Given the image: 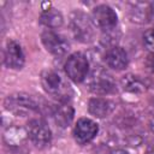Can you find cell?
<instances>
[{
	"label": "cell",
	"instance_id": "7",
	"mask_svg": "<svg viewBox=\"0 0 154 154\" xmlns=\"http://www.w3.org/2000/svg\"><path fill=\"white\" fill-rule=\"evenodd\" d=\"M91 19L95 26L106 32H111L113 29H116L118 23V16L116 11L108 5L96 6L91 12Z\"/></svg>",
	"mask_w": 154,
	"mask_h": 154
},
{
	"label": "cell",
	"instance_id": "4",
	"mask_svg": "<svg viewBox=\"0 0 154 154\" xmlns=\"http://www.w3.org/2000/svg\"><path fill=\"white\" fill-rule=\"evenodd\" d=\"M88 89L96 95H109L116 91V82L105 70L96 67L87 77Z\"/></svg>",
	"mask_w": 154,
	"mask_h": 154
},
{
	"label": "cell",
	"instance_id": "23",
	"mask_svg": "<svg viewBox=\"0 0 154 154\" xmlns=\"http://www.w3.org/2000/svg\"><path fill=\"white\" fill-rule=\"evenodd\" d=\"M149 130L154 134V117L150 119V122H149Z\"/></svg>",
	"mask_w": 154,
	"mask_h": 154
},
{
	"label": "cell",
	"instance_id": "15",
	"mask_svg": "<svg viewBox=\"0 0 154 154\" xmlns=\"http://www.w3.org/2000/svg\"><path fill=\"white\" fill-rule=\"evenodd\" d=\"M129 13L130 19L135 23H149V2H132Z\"/></svg>",
	"mask_w": 154,
	"mask_h": 154
},
{
	"label": "cell",
	"instance_id": "20",
	"mask_svg": "<svg viewBox=\"0 0 154 154\" xmlns=\"http://www.w3.org/2000/svg\"><path fill=\"white\" fill-rule=\"evenodd\" d=\"M149 23H154V1L149 2Z\"/></svg>",
	"mask_w": 154,
	"mask_h": 154
},
{
	"label": "cell",
	"instance_id": "9",
	"mask_svg": "<svg viewBox=\"0 0 154 154\" xmlns=\"http://www.w3.org/2000/svg\"><path fill=\"white\" fill-rule=\"evenodd\" d=\"M41 41L45 48L55 57H61L66 54L70 49L69 42L60 36L59 34L54 32L53 30H47L41 35Z\"/></svg>",
	"mask_w": 154,
	"mask_h": 154
},
{
	"label": "cell",
	"instance_id": "21",
	"mask_svg": "<svg viewBox=\"0 0 154 154\" xmlns=\"http://www.w3.org/2000/svg\"><path fill=\"white\" fill-rule=\"evenodd\" d=\"M109 154H130V153L126 152V150H124V149H116V150L111 152Z\"/></svg>",
	"mask_w": 154,
	"mask_h": 154
},
{
	"label": "cell",
	"instance_id": "22",
	"mask_svg": "<svg viewBox=\"0 0 154 154\" xmlns=\"http://www.w3.org/2000/svg\"><path fill=\"white\" fill-rule=\"evenodd\" d=\"M146 154H154V143H153V144H150V146L148 147V149H147Z\"/></svg>",
	"mask_w": 154,
	"mask_h": 154
},
{
	"label": "cell",
	"instance_id": "14",
	"mask_svg": "<svg viewBox=\"0 0 154 154\" xmlns=\"http://www.w3.org/2000/svg\"><path fill=\"white\" fill-rule=\"evenodd\" d=\"M120 85L122 88L131 94H141L147 89V85L144 81L134 73H128L120 78Z\"/></svg>",
	"mask_w": 154,
	"mask_h": 154
},
{
	"label": "cell",
	"instance_id": "1",
	"mask_svg": "<svg viewBox=\"0 0 154 154\" xmlns=\"http://www.w3.org/2000/svg\"><path fill=\"white\" fill-rule=\"evenodd\" d=\"M70 28L73 37L82 42L89 43L95 38V24L93 19L82 11H73L70 14Z\"/></svg>",
	"mask_w": 154,
	"mask_h": 154
},
{
	"label": "cell",
	"instance_id": "18",
	"mask_svg": "<svg viewBox=\"0 0 154 154\" xmlns=\"http://www.w3.org/2000/svg\"><path fill=\"white\" fill-rule=\"evenodd\" d=\"M143 43L152 53H154V29H148L143 34Z\"/></svg>",
	"mask_w": 154,
	"mask_h": 154
},
{
	"label": "cell",
	"instance_id": "5",
	"mask_svg": "<svg viewBox=\"0 0 154 154\" xmlns=\"http://www.w3.org/2000/svg\"><path fill=\"white\" fill-rule=\"evenodd\" d=\"M64 70L71 81L75 83H81L88 77L89 60L83 53H73L65 61Z\"/></svg>",
	"mask_w": 154,
	"mask_h": 154
},
{
	"label": "cell",
	"instance_id": "3",
	"mask_svg": "<svg viewBox=\"0 0 154 154\" xmlns=\"http://www.w3.org/2000/svg\"><path fill=\"white\" fill-rule=\"evenodd\" d=\"M4 105L8 112L22 117L31 114L38 109V103L36 100L25 93H14L8 95L5 99Z\"/></svg>",
	"mask_w": 154,
	"mask_h": 154
},
{
	"label": "cell",
	"instance_id": "8",
	"mask_svg": "<svg viewBox=\"0 0 154 154\" xmlns=\"http://www.w3.org/2000/svg\"><path fill=\"white\" fill-rule=\"evenodd\" d=\"M97 132L99 125L94 120L89 118H81L73 128V138L78 144H87L96 137Z\"/></svg>",
	"mask_w": 154,
	"mask_h": 154
},
{
	"label": "cell",
	"instance_id": "2",
	"mask_svg": "<svg viewBox=\"0 0 154 154\" xmlns=\"http://www.w3.org/2000/svg\"><path fill=\"white\" fill-rule=\"evenodd\" d=\"M41 84L46 93L59 99V101H67L71 88L64 81L61 75L54 70H46L41 75Z\"/></svg>",
	"mask_w": 154,
	"mask_h": 154
},
{
	"label": "cell",
	"instance_id": "13",
	"mask_svg": "<svg viewBox=\"0 0 154 154\" xmlns=\"http://www.w3.org/2000/svg\"><path fill=\"white\" fill-rule=\"evenodd\" d=\"M75 116L73 107L67 103V101H60L58 105L54 106L52 111V117L55 124L60 128H66L71 124Z\"/></svg>",
	"mask_w": 154,
	"mask_h": 154
},
{
	"label": "cell",
	"instance_id": "6",
	"mask_svg": "<svg viewBox=\"0 0 154 154\" xmlns=\"http://www.w3.org/2000/svg\"><path fill=\"white\" fill-rule=\"evenodd\" d=\"M28 138L36 148H46L52 141V131L43 119L34 118L28 123Z\"/></svg>",
	"mask_w": 154,
	"mask_h": 154
},
{
	"label": "cell",
	"instance_id": "11",
	"mask_svg": "<svg viewBox=\"0 0 154 154\" xmlns=\"http://www.w3.org/2000/svg\"><path fill=\"white\" fill-rule=\"evenodd\" d=\"M105 63L109 69L114 71H123L129 64V58L126 52L122 47L113 46L107 49L105 54Z\"/></svg>",
	"mask_w": 154,
	"mask_h": 154
},
{
	"label": "cell",
	"instance_id": "17",
	"mask_svg": "<svg viewBox=\"0 0 154 154\" xmlns=\"http://www.w3.org/2000/svg\"><path fill=\"white\" fill-rule=\"evenodd\" d=\"M28 137V132L19 128H10L5 134V141L10 146H20L23 140Z\"/></svg>",
	"mask_w": 154,
	"mask_h": 154
},
{
	"label": "cell",
	"instance_id": "19",
	"mask_svg": "<svg viewBox=\"0 0 154 154\" xmlns=\"http://www.w3.org/2000/svg\"><path fill=\"white\" fill-rule=\"evenodd\" d=\"M147 67H148V70L150 71V72H153L154 73V53H150L149 55H148V58H147Z\"/></svg>",
	"mask_w": 154,
	"mask_h": 154
},
{
	"label": "cell",
	"instance_id": "16",
	"mask_svg": "<svg viewBox=\"0 0 154 154\" xmlns=\"http://www.w3.org/2000/svg\"><path fill=\"white\" fill-rule=\"evenodd\" d=\"M40 22L42 25H45L46 28L52 30V29L60 28L63 25L64 18L59 11H57L55 8H49V10H46L41 13Z\"/></svg>",
	"mask_w": 154,
	"mask_h": 154
},
{
	"label": "cell",
	"instance_id": "10",
	"mask_svg": "<svg viewBox=\"0 0 154 154\" xmlns=\"http://www.w3.org/2000/svg\"><path fill=\"white\" fill-rule=\"evenodd\" d=\"M4 63L8 69L20 70L25 63L24 53L20 45L13 40L7 41L4 49Z\"/></svg>",
	"mask_w": 154,
	"mask_h": 154
},
{
	"label": "cell",
	"instance_id": "12",
	"mask_svg": "<svg viewBox=\"0 0 154 154\" xmlns=\"http://www.w3.org/2000/svg\"><path fill=\"white\" fill-rule=\"evenodd\" d=\"M116 108V102L108 97L96 96L89 100L88 111L91 116L96 118H106Z\"/></svg>",
	"mask_w": 154,
	"mask_h": 154
}]
</instances>
